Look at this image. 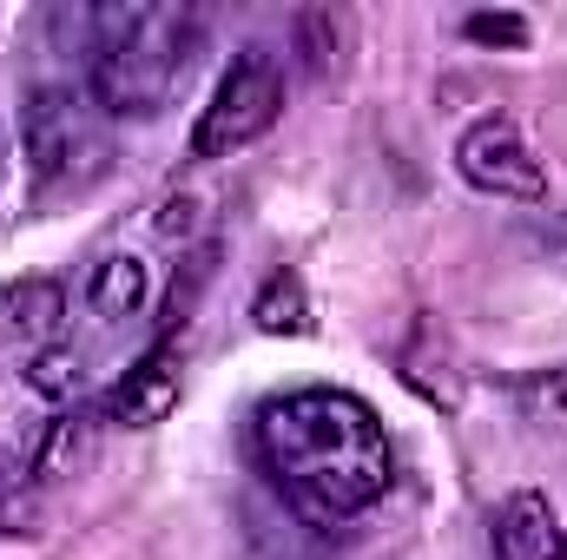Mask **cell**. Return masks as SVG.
<instances>
[{
    "label": "cell",
    "instance_id": "1",
    "mask_svg": "<svg viewBox=\"0 0 567 560\" xmlns=\"http://www.w3.org/2000/svg\"><path fill=\"white\" fill-rule=\"evenodd\" d=\"M251 442H258L265 475L284 488V501L323 528L357 521L396 481L390 428L357 390L317 383V390L271 396L251 422Z\"/></svg>",
    "mask_w": 567,
    "mask_h": 560
},
{
    "label": "cell",
    "instance_id": "2",
    "mask_svg": "<svg viewBox=\"0 0 567 560\" xmlns=\"http://www.w3.org/2000/svg\"><path fill=\"white\" fill-rule=\"evenodd\" d=\"M73 40L86 53V93L106 120H152L178 100L198 46L205 13L172 0H126V7H80Z\"/></svg>",
    "mask_w": 567,
    "mask_h": 560
},
{
    "label": "cell",
    "instance_id": "3",
    "mask_svg": "<svg viewBox=\"0 0 567 560\" xmlns=\"http://www.w3.org/2000/svg\"><path fill=\"white\" fill-rule=\"evenodd\" d=\"M20 152H27V172L40 191H86L113 158L100 100L66 80L33 86L20 106Z\"/></svg>",
    "mask_w": 567,
    "mask_h": 560
},
{
    "label": "cell",
    "instance_id": "4",
    "mask_svg": "<svg viewBox=\"0 0 567 560\" xmlns=\"http://www.w3.org/2000/svg\"><path fill=\"white\" fill-rule=\"evenodd\" d=\"M284 120V60L271 46H238L225 80L212 86V106L192 126V158H231L245 145H258Z\"/></svg>",
    "mask_w": 567,
    "mask_h": 560
},
{
    "label": "cell",
    "instance_id": "5",
    "mask_svg": "<svg viewBox=\"0 0 567 560\" xmlns=\"http://www.w3.org/2000/svg\"><path fill=\"white\" fill-rule=\"evenodd\" d=\"M455 172H462V185H475L482 198H515V205H542V198H548V165L535 158L528 133H522L515 120H502V113L462 126V139H455Z\"/></svg>",
    "mask_w": 567,
    "mask_h": 560
},
{
    "label": "cell",
    "instance_id": "6",
    "mask_svg": "<svg viewBox=\"0 0 567 560\" xmlns=\"http://www.w3.org/2000/svg\"><path fill=\"white\" fill-rule=\"evenodd\" d=\"M178 390H185V356L165 336L158 350H145L140 363L120 376V390L106 396V422H120V428H158L178 409Z\"/></svg>",
    "mask_w": 567,
    "mask_h": 560
},
{
    "label": "cell",
    "instance_id": "7",
    "mask_svg": "<svg viewBox=\"0 0 567 560\" xmlns=\"http://www.w3.org/2000/svg\"><path fill=\"white\" fill-rule=\"evenodd\" d=\"M488 548L495 560H567V528L542 488H515L488 515Z\"/></svg>",
    "mask_w": 567,
    "mask_h": 560
},
{
    "label": "cell",
    "instance_id": "8",
    "mask_svg": "<svg viewBox=\"0 0 567 560\" xmlns=\"http://www.w3.org/2000/svg\"><path fill=\"white\" fill-rule=\"evenodd\" d=\"M66 317V290L53 278H20L13 290H0V330L27 336V343H47Z\"/></svg>",
    "mask_w": 567,
    "mask_h": 560
},
{
    "label": "cell",
    "instance_id": "9",
    "mask_svg": "<svg viewBox=\"0 0 567 560\" xmlns=\"http://www.w3.org/2000/svg\"><path fill=\"white\" fill-rule=\"evenodd\" d=\"M145 290H152L145 258H133V251H113V258H100V265H93V278H86V303H93L100 317H140V310H145Z\"/></svg>",
    "mask_w": 567,
    "mask_h": 560
},
{
    "label": "cell",
    "instance_id": "10",
    "mask_svg": "<svg viewBox=\"0 0 567 560\" xmlns=\"http://www.w3.org/2000/svg\"><path fill=\"white\" fill-rule=\"evenodd\" d=\"M251 323H258L265 336H303V330H310V297H303V278H297V271H271V278L258 283Z\"/></svg>",
    "mask_w": 567,
    "mask_h": 560
},
{
    "label": "cell",
    "instance_id": "11",
    "mask_svg": "<svg viewBox=\"0 0 567 560\" xmlns=\"http://www.w3.org/2000/svg\"><path fill=\"white\" fill-rule=\"evenodd\" d=\"M86 455H93V422L86 416H53L40 455H33V481H60V475H73Z\"/></svg>",
    "mask_w": 567,
    "mask_h": 560
},
{
    "label": "cell",
    "instance_id": "12",
    "mask_svg": "<svg viewBox=\"0 0 567 560\" xmlns=\"http://www.w3.org/2000/svg\"><path fill=\"white\" fill-rule=\"evenodd\" d=\"M33 488H40L33 468L0 448V535H33L40 528V495Z\"/></svg>",
    "mask_w": 567,
    "mask_h": 560
},
{
    "label": "cell",
    "instance_id": "13",
    "mask_svg": "<svg viewBox=\"0 0 567 560\" xmlns=\"http://www.w3.org/2000/svg\"><path fill=\"white\" fill-rule=\"evenodd\" d=\"M27 383H33L40 396L66 403V396H80V383H86V363H80L73 350H40V356H33V370H27Z\"/></svg>",
    "mask_w": 567,
    "mask_h": 560
},
{
    "label": "cell",
    "instance_id": "14",
    "mask_svg": "<svg viewBox=\"0 0 567 560\" xmlns=\"http://www.w3.org/2000/svg\"><path fill=\"white\" fill-rule=\"evenodd\" d=\"M522 403L535 409V422H555V428H567V370L528 376V383H522Z\"/></svg>",
    "mask_w": 567,
    "mask_h": 560
},
{
    "label": "cell",
    "instance_id": "15",
    "mask_svg": "<svg viewBox=\"0 0 567 560\" xmlns=\"http://www.w3.org/2000/svg\"><path fill=\"white\" fill-rule=\"evenodd\" d=\"M462 33L482 40V46H522L528 40V20H515V13H468Z\"/></svg>",
    "mask_w": 567,
    "mask_h": 560
}]
</instances>
